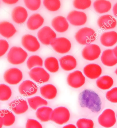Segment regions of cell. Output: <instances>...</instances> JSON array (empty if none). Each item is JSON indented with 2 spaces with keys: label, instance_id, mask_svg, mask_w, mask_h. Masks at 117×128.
I'll return each instance as SVG.
<instances>
[{
  "label": "cell",
  "instance_id": "obj_42",
  "mask_svg": "<svg viewBox=\"0 0 117 128\" xmlns=\"http://www.w3.org/2000/svg\"><path fill=\"white\" fill-rule=\"evenodd\" d=\"M113 12L115 16L117 18V3L114 6L113 8Z\"/></svg>",
  "mask_w": 117,
  "mask_h": 128
},
{
  "label": "cell",
  "instance_id": "obj_11",
  "mask_svg": "<svg viewBox=\"0 0 117 128\" xmlns=\"http://www.w3.org/2000/svg\"><path fill=\"white\" fill-rule=\"evenodd\" d=\"M101 53V49L99 46L94 44H90L84 48L82 54L85 59L92 61L98 58Z\"/></svg>",
  "mask_w": 117,
  "mask_h": 128
},
{
  "label": "cell",
  "instance_id": "obj_13",
  "mask_svg": "<svg viewBox=\"0 0 117 128\" xmlns=\"http://www.w3.org/2000/svg\"><path fill=\"white\" fill-rule=\"evenodd\" d=\"M22 44L28 51L35 52L40 48V44L36 38L30 34L24 36L22 38Z\"/></svg>",
  "mask_w": 117,
  "mask_h": 128
},
{
  "label": "cell",
  "instance_id": "obj_33",
  "mask_svg": "<svg viewBox=\"0 0 117 128\" xmlns=\"http://www.w3.org/2000/svg\"><path fill=\"white\" fill-rule=\"evenodd\" d=\"M28 68L29 70L35 66L42 67L43 65V61L42 58L38 55H33L28 58L27 62Z\"/></svg>",
  "mask_w": 117,
  "mask_h": 128
},
{
  "label": "cell",
  "instance_id": "obj_14",
  "mask_svg": "<svg viewBox=\"0 0 117 128\" xmlns=\"http://www.w3.org/2000/svg\"><path fill=\"white\" fill-rule=\"evenodd\" d=\"M67 19L73 25L80 26L86 23L87 21V16L83 12L74 10L69 14Z\"/></svg>",
  "mask_w": 117,
  "mask_h": 128
},
{
  "label": "cell",
  "instance_id": "obj_7",
  "mask_svg": "<svg viewBox=\"0 0 117 128\" xmlns=\"http://www.w3.org/2000/svg\"><path fill=\"white\" fill-rule=\"evenodd\" d=\"M50 45L56 52L62 54L68 52L71 48V43L70 40L64 37L55 38Z\"/></svg>",
  "mask_w": 117,
  "mask_h": 128
},
{
  "label": "cell",
  "instance_id": "obj_20",
  "mask_svg": "<svg viewBox=\"0 0 117 128\" xmlns=\"http://www.w3.org/2000/svg\"><path fill=\"white\" fill-rule=\"evenodd\" d=\"M52 25L55 30L60 33L64 32L67 31L69 26L66 18L62 16L54 18L52 22Z\"/></svg>",
  "mask_w": 117,
  "mask_h": 128
},
{
  "label": "cell",
  "instance_id": "obj_29",
  "mask_svg": "<svg viewBox=\"0 0 117 128\" xmlns=\"http://www.w3.org/2000/svg\"><path fill=\"white\" fill-rule=\"evenodd\" d=\"M113 84L114 81L112 77L107 75L102 76L98 79L96 82L98 87L103 90L109 89L113 86Z\"/></svg>",
  "mask_w": 117,
  "mask_h": 128
},
{
  "label": "cell",
  "instance_id": "obj_28",
  "mask_svg": "<svg viewBox=\"0 0 117 128\" xmlns=\"http://www.w3.org/2000/svg\"><path fill=\"white\" fill-rule=\"evenodd\" d=\"M94 7L96 12L103 14L108 12L112 7L111 3L105 0H98L94 3Z\"/></svg>",
  "mask_w": 117,
  "mask_h": 128
},
{
  "label": "cell",
  "instance_id": "obj_19",
  "mask_svg": "<svg viewBox=\"0 0 117 128\" xmlns=\"http://www.w3.org/2000/svg\"><path fill=\"white\" fill-rule=\"evenodd\" d=\"M28 14L25 8L22 6H18L13 10L12 17L13 21L18 24L24 22L27 19Z\"/></svg>",
  "mask_w": 117,
  "mask_h": 128
},
{
  "label": "cell",
  "instance_id": "obj_23",
  "mask_svg": "<svg viewBox=\"0 0 117 128\" xmlns=\"http://www.w3.org/2000/svg\"><path fill=\"white\" fill-rule=\"evenodd\" d=\"M101 60L104 65L109 67L114 66L117 64V58L115 56L113 50H107L103 52Z\"/></svg>",
  "mask_w": 117,
  "mask_h": 128
},
{
  "label": "cell",
  "instance_id": "obj_38",
  "mask_svg": "<svg viewBox=\"0 0 117 128\" xmlns=\"http://www.w3.org/2000/svg\"><path fill=\"white\" fill-rule=\"evenodd\" d=\"M107 99L111 102L117 103V87H114L107 92Z\"/></svg>",
  "mask_w": 117,
  "mask_h": 128
},
{
  "label": "cell",
  "instance_id": "obj_16",
  "mask_svg": "<svg viewBox=\"0 0 117 128\" xmlns=\"http://www.w3.org/2000/svg\"><path fill=\"white\" fill-rule=\"evenodd\" d=\"M84 72L88 78L94 80L98 78L102 72V68L99 65L95 64H90L84 68Z\"/></svg>",
  "mask_w": 117,
  "mask_h": 128
},
{
  "label": "cell",
  "instance_id": "obj_32",
  "mask_svg": "<svg viewBox=\"0 0 117 128\" xmlns=\"http://www.w3.org/2000/svg\"><path fill=\"white\" fill-rule=\"evenodd\" d=\"M12 91L10 86L4 84H0V100L6 101L9 100L12 96Z\"/></svg>",
  "mask_w": 117,
  "mask_h": 128
},
{
  "label": "cell",
  "instance_id": "obj_37",
  "mask_svg": "<svg viewBox=\"0 0 117 128\" xmlns=\"http://www.w3.org/2000/svg\"><path fill=\"white\" fill-rule=\"evenodd\" d=\"M24 2L27 8L32 11L38 10L41 4L40 0H25Z\"/></svg>",
  "mask_w": 117,
  "mask_h": 128
},
{
  "label": "cell",
  "instance_id": "obj_9",
  "mask_svg": "<svg viewBox=\"0 0 117 128\" xmlns=\"http://www.w3.org/2000/svg\"><path fill=\"white\" fill-rule=\"evenodd\" d=\"M85 77L82 72L76 70L70 73L67 78V82L72 88H80L85 82Z\"/></svg>",
  "mask_w": 117,
  "mask_h": 128
},
{
  "label": "cell",
  "instance_id": "obj_10",
  "mask_svg": "<svg viewBox=\"0 0 117 128\" xmlns=\"http://www.w3.org/2000/svg\"><path fill=\"white\" fill-rule=\"evenodd\" d=\"M38 39L44 45L50 44L51 42L56 37V33L48 26H45L41 28L38 33Z\"/></svg>",
  "mask_w": 117,
  "mask_h": 128
},
{
  "label": "cell",
  "instance_id": "obj_21",
  "mask_svg": "<svg viewBox=\"0 0 117 128\" xmlns=\"http://www.w3.org/2000/svg\"><path fill=\"white\" fill-rule=\"evenodd\" d=\"M61 67L64 70L70 71L75 68L77 66V61L75 58L71 55L64 56L60 59Z\"/></svg>",
  "mask_w": 117,
  "mask_h": 128
},
{
  "label": "cell",
  "instance_id": "obj_46",
  "mask_svg": "<svg viewBox=\"0 0 117 128\" xmlns=\"http://www.w3.org/2000/svg\"></svg>",
  "mask_w": 117,
  "mask_h": 128
},
{
  "label": "cell",
  "instance_id": "obj_43",
  "mask_svg": "<svg viewBox=\"0 0 117 128\" xmlns=\"http://www.w3.org/2000/svg\"><path fill=\"white\" fill-rule=\"evenodd\" d=\"M62 128H77L73 124H70L64 126Z\"/></svg>",
  "mask_w": 117,
  "mask_h": 128
},
{
  "label": "cell",
  "instance_id": "obj_17",
  "mask_svg": "<svg viewBox=\"0 0 117 128\" xmlns=\"http://www.w3.org/2000/svg\"><path fill=\"white\" fill-rule=\"evenodd\" d=\"M15 116L10 110L6 109L0 110V128L3 126H10L15 121Z\"/></svg>",
  "mask_w": 117,
  "mask_h": 128
},
{
  "label": "cell",
  "instance_id": "obj_4",
  "mask_svg": "<svg viewBox=\"0 0 117 128\" xmlns=\"http://www.w3.org/2000/svg\"><path fill=\"white\" fill-rule=\"evenodd\" d=\"M70 113L65 107L60 106L55 108L52 114L50 120L56 124L62 125L70 120Z\"/></svg>",
  "mask_w": 117,
  "mask_h": 128
},
{
  "label": "cell",
  "instance_id": "obj_41",
  "mask_svg": "<svg viewBox=\"0 0 117 128\" xmlns=\"http://www.w3.org/2000/svg\"><path fill=\"white\" fill-rule=\"evenodd\" d=\"M18 0H3L2 1L4 2L5 3L7 4H14L18 2Z\"/></svg>",
  "mask_w": 117,
  "mask_h": 128
},
{
  "label": "cell",
  "instance_id": "obj_6",
  "mask_svg": "<svg viewBox=\"0 0 117 128\" xmlns=\"http://www.w3.org/2000/svg\"><path fill=\"white\" fill-rule=\"evenodd\" d=\"M6 82L10 85H16L22 80L23 74L19 69L12 68L8 69L4 74Z\"/></svg>",
  "mask_w": 117,
  "mask_h": 128
},
{
  "label": "cell",
  "instance_id": "obj_35",
  "mask_svg": "<svg viewBox=\"0 0 117 128\" xmlns=\"http://www.w3.org/2000/svg\"><path fill=\"white\" fill-rule=\"evenodd\" d=\"M92 4L90 0H75L73 2V5L75 8L79 10H84L89 8Z\"/></svg>",
  "mask_w": 117,
  "mask_h": 128
},
{
  "label": "cell",
  "instance_id": "obj_1",
  "mask_svg": "<svg viewBox=\"0 0 117 128\" xmlns=\"http://www.w3.org/2000/svg\"><path fill=\"white\" fill-rule=\"evenodd\" d=\"M81 106L88 108L94 113H97L101 110L102 102L97 93L92 90L86 89L79 96Z\"/></svg>",
  "mask_w": 117,
  "mask_h": 128
},
{
  "label": "cell",
  "instance_id": "obj_27",
  "mask_svg": "<svg viewBox=\"0 0 117 128\" xmlns=\"http://www.w3.org/2000/svg\"><path fill=\"white\" fill-rule=\"evenodd\" d=\"M52 108L48 106H43L37 110L36 115L37 118L43 122H47L50 120Z\"/></svg>",
  "mask_w": 117,
  "mask_h": 128
},
{
  "label": "cell",
  "instance_id": "obj_40",
  "mask_svg": "<svg viewBox=\"0 0 117 128\" xmlns=\"http://www.w3.org/2000/svg\"><path fill=\"white\" fill-rule=\"evenodd\" d=\"M8 42L4 40H0V57H2L5 54L9 48Z\"/></svg>",
  "mask_w": 117,
  "mask_h": 128
},
{
  "label": "cell",
  "instance_id": "obj_26",
  "mask_svg": "<svg viewBox=\"0 0 117 128\" xmlns=\"http://www.w3.org/2000/svg\"><path fill=\"white\" fill-rule=\"evenodd\" d=\"M14 26L9 22H3L0 23V34L7 38L12 37L16 32Z\"/></svg>",
  "mask_w": 117,
  "mask_h": 128
},
{
  "label": "cell",
  "instance_id": "obj_8",
  "mask_svg": "<svg viewBox=\"0 0 117 128\" xmlns=\"http://www.w3.org/2000/svg\"><path fill=\"white\" fill-rule=\"evenodd\" d=\"M30 78L38 83L47 82L50 79V75L43 68L36 67L32 69L29 72Z\"/></svg>",
  "mask_w": 117,
  "mask_h": 128
},
{
  "label": "cell",
  "instance_id": "obj_3",
  "mask_svg": "<svg viewBox=\"0 0 117 128\" xmlns=\"http://www.w3.org/2000/svg\"><path fill=\"white\" fill-rule=\"evenodd\" d=\"M96 34L92 28H84L80 29L75 35L77 42L82 45H89L96 39Z\"/></svg>",
  "mask_w": 117,
  "mask_h": 128
},
{
  "label": "cell",
  "instance_id": "obj_18",
  "mask_svg": "<svg viewBox=\"0 0 117 128\" xmlns=\"http://www.w3.org/2000/svg\"><path fill=\"white\" fill-rule=\"evenodd\" d=\"M97 22L98 26L104 30L114 28L117 24L116 19L109 14L100 16Z\"/></svg>",
  "mask_w": 117,
  "mask_h": 128
},
{
  "label": "cell",
  "instance_id": "obj_22",
  "mask_svg": "<svg viewBox=\"0 0 117 128\" xmlns=\"http://www.w3.org/2000/svg\"><path fill=\"white\" fill-rule=\"evenodd\" d=\"M100 41L101 44L105 46H114L117 42V33L112 31L104 33L100 38Z\"/></svg>",
  "mask_w": 117,
  "mask_h": 128
},
{
  "label": "cell",
  "instance_id": "obj_34",
  "mask_svg": "<svg viewBox=\"0 0 117 128\" xmlns=\"http://www.w3.org/2000/svg\"><path fill=\"white\" fill-rule=\"evenodd\" d=\"M43 4L47 9L52 12L58 10L61 6L60 2L59 0H44Z\"/></svg>",
  "mask_w": 117,
  "mask_h": 128
},
{
  "label": "cell",
  "instance_id": "obj_31",
  "mask_svg": "<svg viewBox=\"0 0 117 128\" xmlns=\"http://www.w3.org/2000/svg\"><path fill=\"white\" fill-rule=\"evenodd\" d=\"M45 68L52 73H55L58 70L59 65L58 60L54 57L47 58L45 60Z\"/></svg>",
  "mask_w": 117,
  "mask_h": 128
},
{
  "label": "cell",
  "instance_id": "obj_44",
  "mask_svg": "<svg viewBox=\"0 0 117 128\" xmlns=\"http://www.w3.org/2000/svg\"><path fill=\"white\" fill-rule=\"evenodd\" d=\"M113 50L115 56H116V57L117 58V46L114 48Z\"/></svg>",
  "mask_w": 117,
  "mask_h": 128
},
{
  "label": "cell",
  "instance_id": "obj_36",
  "mask_svg": "<svg viewBox=\"0 0 117 128\" xmlns=\"http://www.w3.org/2000/svg\"><path fill=\"white\" fill-rule=\"evenodd\" d=\"M76 125L78 128H94V122L91 120L81 118L77 121Z\"/></svg>",
  "mask_w": 117,
  "mask_h": 128
},
{
  "label": "cell",
  "instance_id": "obj_39",
  "mask_svg": "<svg viewBox=\"0 0 117 128\" xmlns=\"http://www.w3.org/2000/svg\"><path fill=\"white\" fill-rule=\"evenodd\" d=\"M26 128H43L42 125L36 120L28 119L26 124Z\"/></svg>",
  "mask_w": 117,
  "mask_h": 128
},
{
  "label": "cell",
  "instance_id": "obj_2",
  "mask_svg": "<svg viewBox=\"0 0 117 128\" xmlns=\"http://www.w3.org/2000/svg\"><path fill=\"white\" fill-rule=\"evenodd\" d=\"M28 55L26 52L20 47L14 46L10 49L7 55V60L11 64L19 65L24 62Z\"/></svg>",
  "mask_w": 117,
  "mask_h": 128
},
{
  "label": "cell",
  "instance_id": "obj_5",
  "mask_svg": "<svg viewBox=\"0 0 117 128\" xmlns=\"http://www.w3.org/2000/svg\"><path fill=\"white\" fill-rule=\"evenodd\" d=\"M98 123L102 126L106 128H111L116 122L115 112L109 108L105 110L98 117Z\"/></svg>",
  "mask_w": 117,
  "mask_h": 128
},
{
  "label": "cell",
  "instance_id": "obj_45",
  "mask_svg": "<svg viewBox=\"0 0 117 128\" xmlns=\"http://www.w3.org/2000/svg\"><path fill=\"white\" fill-rule=\"evenodd\" d=\"M115 72H116V74H117V68L116 70V71H115Z\"/></svg>",
  "mask_w": 117,
  "mask_h": 128
},
{
  "label": "cell",
  "instance_id": "obj_15",
  "mask_svg": "<svg viewBox=\"0 0 117 128\" xmlns=\"http://www.w3.org/2000/svg\"><path fill=\"white\" fill-rule=\"evenodd\" d=\"M9 106L10 109L17 115L25 113L28 108L27 102L23 99L14 100L10 103Z\"/></svg>",
  "mask_w": 117,
  "mask_h": 128
},
{
  "label": "cell",
  "instance_id": "obj_25",
  "mask_svg": "<svg viewBox=\"0 0 117 128\" xmlns=\"http://www.w3.org/2000/svg\"><path fill=\"white\" fill-rule=\"evenodd\" d=\"M44 18L38 14H34L28 18L27 22L28 28L29 30H36L43 25Z\"/></svg>",
  "mask_w": 117,
  "mask_h": 128
},
{
  "label": "cell",
  "instance_id": "obj_24",
  "mask_svg": "<svg viewBox=\"0 0 117 128\" xmlns=\"http://www.w3.org/2000/svg\"><path fill=\"white\" fill-rule=\"evenodd\" d=\"M40 92V94L43 98L49 100L54 99L58 93L56 87L50 84L41 86Z\"/></svg>",
  "mask_w": 117,
  "mask_h": 128
},
{
  "label": "cell",
  "instance_id": "obj_12",
  "mask_svg": "<svg viewBox=\"0 0 117 128\" xmlns=\"http://www.w3.org/2000/svg\"><path fill=\"white\" fill-rule=\"evenodd\" d=\"M38 86L33 82L30 80L24 81L19 86L18 90L20 94L26 96H29L36 94Z\"/></svg>",
  "mask_w": 117,
  "mask_h": 128
},
{
  "label": "cell",
  "instance_id": "obj_30",
  "mask_svg": "<svg viewBox=\"0 0 117 128\" xmlns=\"http://www.w3.org/2000/svg\"><path fill=\"white\" fill-rule=\"evenodd\" d=\"M28 101L30 108L34 110H36L39 107L48 104L46 100L38 96L28 98Z\"/></svg>",
  "mask_w": 117,
  "mask_h": 128
}]
</instances>
